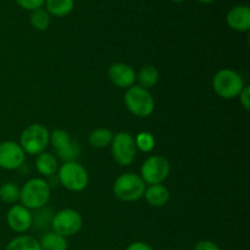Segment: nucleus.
<instances>
[{
	"mask_svg": "<svg viewBox=\"0 0 250 250\" xmlns=\"http://www.w3.org/2000/svg\"><path fill=\"white\" fill-rule=\"evenodd\" d=\"M146 183L137 173H124L115 180L112 190L116 198L122 202H136L141 199L146 192Z\"/></svg>",
	"mask_w": 250,
	"mask_h": 250,
	"instance_id": "7ed1b4c3",
	"label": "nucleus"
},
{
	"mask_svg": "<svg viewBox=\"0 0 250 250\" xmlns=\"http://www.w3.org/2000/svg\"><path fill=\"white\" fill-rule=\"evenodd\" d=\"M39 244H41L42 250H67L68 249L67 239L54 231L44 232L43 236L41 237Z\"/></svg>",
	"mask_w": 250,
	"mask_h": 250,
	"instance_id": "f3484780",
	"label": "nucleus"
},
{
	"mask_svg": "<svg viewBox=\"0 0 250 250\" xmlns=\"http://www.w3.org/2000/svg\"><path fill=\"white\" fill-rule=\"evenodd\" d=\"M193 250H221V248L211 241H200L195 244Z\"/></svg>",
	"mask_w": 250,
	"mask_h": 250,
	"instance_id": "cd10ccee",
	"label": "nucleus"
},
{
	"mask_svg": "<svg viewBox=\"0 0 250 250\" xmlns=\"http://www.w3.org/2000/svg\"><path fill=\"white\" fill-rule=\"evenodd\" d=\"M246 87L242 76L231 68H222L215 73L212 78V88L219 97L224 99L238 98Z\"/></svg>",
	"mask_w": 250,
	"mask_h": 250,
	"instance_id": "f03ea898",
	"label": "nucleus"
},
{
	"mask_svg": "<svg viewBox=\"0 0 250 250\" xmlns=\"http://www.w3.org/2000/svg\"><path fill=\"white\" fill-rule=\"evenodd\" d=\"M54 217V211L45 207L39 208L36 210L34 214H32V225L31 227H33L37 231H44L46 232V229H49L51 227V221H53Z\"/></svg>",
	"mask_w": 250,
	"mask_h": 250,
	"instance_id": "6ab92c4d",
	"label": "nucleus"
},
{
	"mask_svg": "<svg viewBox=\"0 0 250 250\" xmlns=\"http://www.w3.org/2000/svg\"><path fill=\"white\" fill-rule=\"evenodd\" d=\"M58 180L62 187L71 192H81L89 182L87 170L76 161L63 163L58 172Z\"/></svg>",
	"mask_w": 250,
	"mask_h": 250,
	"instance_id": "423d86ee",
	"label": "nucleus"
},
{
	"mask_svg": "<svg viewBox=\"0 0 250 250\" xmlns=\"http://www.w3.org/2000/svg\"><path fill=\"white\" fill-rule=\"evenodd\" d=\"M112 138H114V134L110 129L107 128H95L94 131L90 132L89 137H88V141L89 144L93 148L97 149H103L106 148L111 144Z\"/></svg>",
	"mask_w": 250,
	"mask_h": 250,
	"instance_id": "4be33fe9",
	"label": "nucleus"
},
{
	"mask_svg": "<svg viewBox=\"0 0 250 250\" xmlns=\"http://www.w3.org/2000/svg\"><path fill=\"white\" fill-rule=\"evenodd\" d=\"M16 4L19 6H21L22 9L28 10V11H33V10L41 9L43 7L45 0H15Z\"/></svg>",
	"mask_w": 250,
	"mask_h": 250,
	"instance_id": "a878e982",
	"label": "nucleus"
},
{
	"mask_svg": "<svg viewBox=\"0 0 250 250\" xmlns=\"http://www.w3.org/2000/svg\"><path fill=\"white\" fill-rule=\"evenodd\" d=\"M4 250H42V248L38 239L32 236L21 234V236L11 239L6 244Z\"/></svg>",
	"mask_w": 250,
	"mask_h": 250,
	"instance_id": "aec40b11",
	"label": "nucleus"
},
{
	"mask_svg": "<svg viewBox=\"0 0 250 250\" xmlns=\"http://www.w3.org/2000/svg\"><path fill=\"white\" fill-rule=\"evenodd\" d=\"M50 198V186L43 178H32L20 189V200L27 209L37 210L45 207Z\"/></svg>",
	"mask_w": 250,
	"mask_h": 250,
	"instance_id": "f257e3e1",
	"label": "nucleus"
},
{
	"mask_svg": "<svg viewBox=\"0 0 250 250\" xmlns=\"http://www.w3.org/2000/svg\"><path fill=\"white\" fill-rule=\"evenodd\" d=\"M29 21L33 28L38 29V31H45L49 28L51 21V16L48 14L45 9L41 7L31 11V16H29Z\"/></svg>",
	"mask_w": 250,
	"mask_h": 250,
	"instance_id": "5701e85b",
	"label": "nucleus"
},
{
	"mask_svg": "<svg viewBox=\"0 0 250 250\" xmlns=\"http://www.w3.org/2000/svg\"><path fill=\"white\" fill-rule=\"evenodd\" d=\"M226 23L236 32H248L250 29V9L247 5H236L229 10Z\"/></svg>",
	"mask_w": 250,
	"mask_h": 250,
	"instance_id": "4468645a",
	"label": "nucleus"
},
{
	"mask_svg": "<svg viewBox=\"0 0 250 250\" xmlns=\"http://www.w3.org/2000/svg\"><path fill=\"white\" fill-rule=\"evenodd\" d=\"M0 199L6 204H14L20 199V188L12 182L4 183L0 187Z\"/></svg>",
	"mask_w": 250,
	"mask_h": 250,
	"instance_id": "b1692460",
	"label": "nucleus"
},
{
	"mask_svg": "<svg viewBox=\"0 0 250 250\" xmlns=\"http://www.w3.org/2000/svg\"><path fill=\"white\" fill-rule=\"evenodd\" d=\"M171 171L170 163L161 155H151L141 167V177L148 185H161L168 177Z\"/></svg>",
	"mask_w": 250,
	"mask_h": 250,
	"instance_id": "6e6552de",
	"label": "nucleus"
},
{
	"mask_svg": "<svg viewBox=\"0 0 250 250\" xmlns=\"http://www.w3.org/2000/svg\"><path fill=\"white\" fill-rule=\"evenodd\" d=\"M107 77L110 82L119 88L128 89L129 87L134 85L136 82L137 73L133 67L124 62L112 63L107 70Z\"/></svg>",
	"mask_w": 250,
	"mask_h": 250,
	"instance_id": "f8f14e48",
	"label": "nucleus"
},
{
	"mask_svg": "<svg viewBox=\"0 0 250 250\" xmlns=\"http://www.w3.org/2000/svg\"><path fill=\"white\" fill-rule=\"evenodd\" d=\"M197 1L202 2V4H211V2H214L215 0H197Z\"/></svg>",
	"mask_w": 250,
	"mask_h": 250,
	"instance_id": "c756f323",
	"label": "nucleus"
},
{
	"mask_svg": "<svg viewBox=\"0 0 250 250\" xmlns=\"http://www.w3.org/2000/svg\"><path fill=\"white\" fill-rule=\"evenodd\" d=\"M50 141V132L41 124H33L26 127L20 137V146L29 155H39L45 151Z\"/></svg>",
	"mask_w": 250,
	"mask_h": 250,
	"instance_id": "39448f33",
	"label": "nucleus"
},
{
	"mask_svg": "<svg viewBox=\"0 0 250 250\" xmlns=\"http://www.w3.org/2000/svg\"><path fill=\"white\" fill-rule=\"evenodd\" d=\"M172 1L173 2H183V1H185V0H172Z\"/></svg>",
	"mask_w": 250,
	"mask_h": 250,
	"instance_id": "7c9ffc66",
	"label": "nucleus"
},
{
	"mask_svg": "<svg viewBox=\"0 0 250 250\" xmlns=\"http://www.w3.org/2000/svg\"><path fill=\"white\" fill-rule=\"evenodd\" d=\"M238 97H239V100H241L242 106H243L247 111H249L250 110V88L248 87V85H246V87L243 88V90H242L241 94H239Z\"/></svg>",
	"mask_w": 250,
	"mask_h": 250,
	"instance_id": "bb28decb",
	"label": "nucleus"
},
{
	"mask_svg": "<svg viewBox=\"0 0 250 250\" xmlns=\"http://www.w3.org/2000/svg\"><path fill=\"white\" fill-rule=\"evenodd\" d=\"M125 105L137 117H148L155 109V102L150 92L139 85H132L125 94Z\"/></svg>",
	"mask_w": 250,
	"mask_h": 250,
	"instance_id": "20e7f679",
	"label": "nucleus"
},
{
	"mask_svg": "<svg viewBox=\"0 0 250 250\" xmlns=\"http://www.w3.org/2000/svg\"><path fill=\"white\" fill-rule=\"evenodd\" d=\"M36 168L41 175L45 176V177H51L59 170L58 159L53 154L43 151L39 155H37Z\"/></svg>",
	"mask_w": 250,
	"mask_h": 250,
	"instance_id": "dca6fc26",
	"label": "nucleus"
},
{
	"mask_svg": "<svg viewBox=\"0 0 250 250\" xmlns=\"http://www.w3.org/2000/svg\"><path fill=\"white\" fill-rule=\"evenodd\" d=\"M111 154L120 166H128L133 163L137 155L134 137L128 132H119L114 134L111 142Z\"/></svg>",
	"mask_w": 250,
	"mask_h": 250,
	"instance_id": "0eeeda50",
	"label": "nucleus"
},
{
	"mask_svg": "<svg viewBox=\"0 0 250 250\" xmlns=\"http://www.w3.org/2000/svg\"><path fill=\"white\" fill-rule=\"evenodd\" d=\"M143 197L146 198V203L150 207L163 208L170 200V192L163 185H151L148 188H146Z\"/></svg>",
	"mask_w": 250,
	"mask_h": 250,
	"instance_id": "2eb2a0df",
	"label": "nucleus"
},
{
	"mask_svg": "<svg viewBox=\"0 0 250 250\" xmlns=\"http://www.w3.org/2000/svg\"><path fill=\"white\" fill-rule=\"evenodd\" d=\"M134 142H136L137 150H141L143 153H149L155 146V139H154L153 134L149 132H141L134 137Z\"/></svg>",
	"mask_w": 250,
	"mask_h": 250,
	"instance_id": "393cba45",
	"label": "nucleus"
},
{
	"mask_svg": "<svg viewBox=\"0 0 250 250\" xmlns=\"http://www.w3.org/2000/svg\"><path fill=\"white\" fill-rule=\"evenodd\" d=\"M6 222L14 232L24 233L31 229L32 212L22 204H16L7 211Z\"/></svg>",
	"mask_w": 250,
	"mask_h": 250,
	"instance_id": "ddd939ff",
	"label": "nucleus"
},
{
	"mask_svg": "<svg viewBox=\"0 0 250 250\" xmlns=\"http://www.w3.org/2000/svg\"><path fill=\"white\" fill-rule=\"evenodd\" d=\"M49 143L53 146L56 156L63 163L75 161L80 155V144L76 141H72L70 134L63 129H55L51 132Z\"/></svg>",
	"mask_w": 250,
	"mask_h": 250,
	"instance_id": "9d476101",
	"label": "nucleus"
},
{
	"mask_svg": "<svg viewBox=\"0 0 250 250\" xmlns=\"http://www.w3.org/2000/svg\"><path fill=\"white\" fill-rule=\"evenodd\" d=\"M26 153L19 143L6 141L0 143V167L4 170H16L24 163Z\"/></svg>",
	"mask_w": 250,
	"mask_h": 250,
	"instance_id": "9b49d317",
	"label": "nucleus"
},
{
	"mask_svg": "<svg viewBox=\"0 0 250 250\" xmlns=\"http://www.w3.org/2000/svg\"><path fill=\"white\" fill-rule=\"evenodd\" d=\"M126 250H154L153 247L149 246L148 243L144 242H133L127 247Z\"/></svg>",
	"mask_w": 250,
	"mask_h": 250,
	"instance_id": "c85d7f7f",
	"label": "nucleus"
},
{
	"mask_svg": "<svg viewBox=\"0 0 250 250\" xmlns=\"http://www.w3.org/2000/svg\"><path fill=\"white\" fill-rule=\"evenodd\" d=\"M136 81H138L139 87L146 88V89L153 88L159 81L158 68L154 67V66L151 65L144 66V67H142L141 70H139V72L137 73Z\"/></svg>",
	"mask_w": 250,
	"mask_h": 250,
	"instance_id": "412c9836",
	"label": "nucleus"
},
{
	"mask_svg": "<svg viewBox=\"0 0 250 250\" xmlns=\"http://www.w3.org/2000/svg\"><path fill=\"white\" fill-rule=\"evenodd\" d=\"M82 226L83 219L77 210L63 209L54 214L50 229L66 238L77 234Z\"/></svg>",
	"mask_w": 250,
	"mask_h": 250,
	"instance_id": "1a4fd4ad",
	"label": "nucleus"
},
{
	"mask_svg": "<svg viewBox=\"0 0 250 250\" xmlns=\"http://www.w3.org/2000/svg\"><path fill=\"white\" fill-rule=\"evenodd\" d=\"M44 5L50 16L65 17L75 9V0H45Z\"/></svg>",
	"mask_w": 250,
	"mask_h": 250,
	"instance_id": "a211bd4d",
	"label": "nucleus"
}]
</instances>
